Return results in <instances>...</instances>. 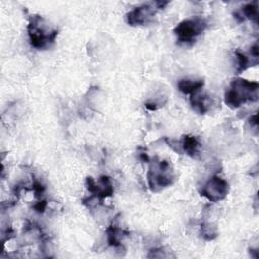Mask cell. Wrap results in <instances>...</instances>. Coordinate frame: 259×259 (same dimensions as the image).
<instances>
[{
  "label": "cell",
  "mask_w": 259,
  "mask_h": 259,
  "mask_svg": "<svg viewBox=\"0 0 259 259\" xmlns=\"http://www.w3.org/2000/svg\"><path fill=\"white\" fill-rule=\"evenodd\" d=\"M258 83L245 79H236L232 82L231 89L225 94V102L230 108L237 109L248 100H257Z\"/></svg>",
  "instance_id": "cell-1"
},
{
  "label": "cell",
  "mask_w": 259,
  "mask_h": 259,
  "mask_svg": "<svg viewBox=\"0 0 259 259\" xmlns=\"http://www.w3.org/2000/svg\"><path fill=\"white\" fill-rule=\"evenodd\" d=\"M206 24L200 19L188 20L180 23L174 29V32L181 43L193 42L205 29Z\"/></svg>",
  "instance_id": "cell-2"
},
{
  "label": "cell",
  "mask_w": 259,
  "mask_h": 259,
  "mask_svg": "<svg viewBox=\"0 0 259 259\" xmlns=\"http://www.w3.org/2000/svg\"><path fill=\"white\" fill-rule=\"evenodd\" d=\"M39 19L40 17H34L32 22L29 25V34L30 38V43L34 48L43 49L45 48L49 43H53L55 41V38L58 34V32L55 30L52 33L45 34L43 29L39 27Z\"/></svg>",
  "instance_id": "cell-3"
},
{
  "label": "cell",
  "mask_w": 259,
  "mask_h": 259,
  "mask_svg": "<svg viewBox=\"0 0 259 259\" xmlns=\"http://www.w3.org/2000/svg\"><path fill=\"white\" fill-rule=\"evenodd\" d=\"M228 193V183L218 176L213 177L202 189V196L208 198L211 201H218L226 197Z\"/></svg>",
  "instance_id": "cell-4"
},
{
  "label": "cell",
  "mask_w": 259,
  "mask_h": 259,
  "mask_svg": "<svg viewBox=\"0 0 259 259\" xmlns=\"http://www.w3.org/2000/svg\"><path fill=\"white\" fill-rule=\"evenodd\" d=\"M154 15V10L149 5H143L135 8L133 11L128 13L127 22L131 26L144 25Z\"/></svg>",
  "instance_id": "cell-5"
},
{
  "label": "cell",
  "mask_w": 259,
  "mask_h": 259,
  "mask_svg": "<svg viewBox=\"0 0 259 259\" xmlns=\"http://www.w3.org/2000/svg\"><path fill=\"white\" fill-rule=\"evenodd\" d=\"M203 81H194V80H188V79H182L178 82V88L181 92L185 94H194L199 92L203 86Z\"/></svg>",
  "instance_id": "cell-6"
},
{
  "label": "cell",
  "mask_w": 259,
  "mask_h": 259,
  "mask_svg": "<svg viewBox=\"0 0 259 259\" xmlns=\"http://www.w3.org/2000/svg\"><path fill=\"white\" fill-rule=\"evenodd\" d=\"M199 92L192 94L191 103L196 111H198L200 114H204L209 111L210 99L209 96L201 95Z\"/></svg>",
  "instance_id": "cell-7"
},
{
  "label": "cell",
  "mask_w": 259,
  "mask_h": 259,
  "mask_svg": "<svg viewBox=\"0 0 259 259\" xmlns=\"http://www.w3.org/2000/svg\"><path fill=\"white\" fill-rule=\"evenodd\" d=\"M182 147L184 151L189 155V156H195L199 153L200 142L196 137L193 136H185L183 138Z\"/></svg>",
  "instance_id": "cell-8"
},
{
  "label": "cell",
  "mask_w": 259,
  "mask_h": 259,
  "mask_svg": "<svg viewBox=\"0 0 259 259\" xmlns=\"http://www.w3.org/2000/svg\"><path fill=\"white\" fill-rule=\"evenodd\" d=\"M257 6L255 4H248L246 6H244V8L241 11V15H238L237 13H235L236 17L239 16H242L241 17V22L244 21L245 19H249V20H257Z\"/></svg>",
  "instance_id": "cell-9"
},
{
  "label": "cell",
  "mask_w": 259,
  "mask_h": 259,
  "mask_svg": "<svg viewBox=\"0 0 259 259\" xmlns=\"http://www.w3.org/2000/svg\"><path fill=\"white\" fill-rule=\"evenodd\" d=\"M236 56L238 58V70H237V72L240 73V72L246 70V69L250 66L249 65L250 60L246 55L240 53V52H236Z\"/></svg>",
  "instance_id": "cell-10"
},
{
  "label": "cell",
  "mask_w": 259,
  "mask_h": 259,
  "mask_svg": "<svg viewBox=\"0 0 259 259\" xmlns=\"http://www.w3.org/2000/svg\"><path fill=\"white\" fill-rule=\"evenodd\" d=\"M34 210L38 211L39 213H44L46 208H47V201H39L36 205L33 206Z\"/></svg>",
  "instance_id": "cell-11"
},
{
  "label": "cell",
  "mask_w": 259,
  "mask_h": 259,
  "mask_svg": "<svg viewBox=\"0 0 259 259\" xmlns=\"http://www.w3.org/2000/svg\"><path fill=\"white\" fill-rule=\"evenodd\" d=\"M33 191H34V193L37 194V196H40V195H42L44 193L45 188H44V186L40 182H34V184H33Z\"/></svg>",
  "instance_id": "cell-12"
}]
</instances>
